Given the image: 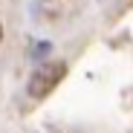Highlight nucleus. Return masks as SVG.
Instances as JSON below:
<instances>
[{
    "label": "nucleus",
    "instance_id": "2",
    "mask_svg": "<svg viewBox=\"0 0 133 133\" xmlns=\"http://www.w3.org/2000/svg\"><path fill=\"white\" fill-rule=\"evenodd\" d=\"M0 41H3V23H0Z\"/></svg>",
    "mask_w": 133,
    "mask_h": 133
},
{
    "label": "nucleus",
    "instance_id": "1",
    "mask_svg": "<svg viewBox=\"0 0 133 133\" xmlns=\"http://www.w3.org/2000/svg\"><path fill=\"white\" fill-rule=\"evenodd\" d=\"M64 75H66V64H64V61L43 64L41 70H35V75L29 78V96H35V98L49 96L55 87L64 81Z\"/></svg>",
    "mask_w": 133,
    "mask_h": 133
}]
</instances>
